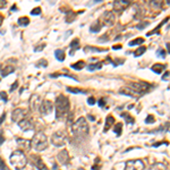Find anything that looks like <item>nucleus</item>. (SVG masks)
Listing matches in <instances>:
<instances>
[{
	"label": "nucleus",
	"mask_w": 170,
	"mask_h": 170,
	"mask_svg": "<svg viewBox=\"0 0 170 170\" xmlns=\"http://www.w3.org/2000/svg\"><path fill=\"white\" fill-rule=\"evenodd\" d=\"M10 163L16 170H22L27 165V158L22 150H16L10 156Z\"/></svg>",
	"instance_id": "1"
},
{
	"label": "nucleus",
	"mask_w": 170,
	"mask_h": 170,
	"mask_svg": "<svg viewBox=\"0 0 170 170\" xmlns=\"http://www.w3.org/2000/svg\"><path fill=\"white\" fill-rule=\"evenodd\" d=\"M69 101L65 95H59L56 99V118L60 119L64 116H66V113L69 110Z\"/></svg>",
	"instance_id": "2"
},
{
	"label": "nucleus",
	"mask_w": 170,
	"mask_h": 170,
	"mask_svg": "<svg viewBox=\"0 0 170 170\" xmlns=\"http://www.w3.org/2000/svg\"><path fill=\"white\" fill-rule=\"evenodd\" d=\"M89 131H90V127H89V124H87L84 117H80V118L77 119L74 124V126H73V132L78 137L87 136Z\"/></svg>",
	"instance_id": "3"
},
{
	"label": "nucleus",
	"mask_w": 170,
	"mask_h": 170,
	"mask_svg": "<svg viewBox=\"0 0 170 170\" xmlns=\"http://www.w3.org/2000/svg\"><path fill=\"white\" fill-rule=\"evenodd\" d=\"M31 144L35 151H44L48 147V138L46 136V134L42 132H39L34 135L33 140L31 141Z\"/></svg>",
	"instance_id": "4"
},
{
	"label": "nucleus",
	"mask_w": 170,
	"mask_h": 170,
	"mask_svg": "<svg viewBox=\"0 0 170 170\" xmlns=\"http://www.w3.org/2000/svg\"><path fill=\"white\" fill-rule=\"evenodd\" d=\"M128 87L134 91L138 96H141L142 94L146 93L147 90L151 87V85L145 83V82H137V83H131L128 85Z\"/></svg>",
	"instance_id": "5"
},
{
	"label": "nucleus",
	"mask_w": 170,
	"mask_h": 170,
	"mask_svg": "<svg viewBox=\"0 0 170 170\" xmlns=\"http://www.w3.org/2000/svg\"><path fill=\"white\" fill-rule=\"evenodd\" d=\"M51 143L56 146H64L66 144V133L64 131L53 133L51 136Z\"/></svg>",
	"instance_id": "6"
},
{
	"label": "nucleus",
	"mask_w": 170,
	"mask_h": 170,
	"mask_svg": "<svg viewBox=\"0 0 170 170\" xmlns=\"http://www.w3.org/2000/svg\"><path fill=\"white\" fill-rule=\"evenodd\" d=\"M145 165L142 160L135 159V160H129L126 162L125 170H144Z\"/></svg>",
	"instance_id": "7"
},
{
	"label": "nucleus",
	"mask_w": 170,
	"mask_h": 170,
	"mask_svg": "<svg viewBox=\"0 0 170 170\" xmlns=\"http://www.w3.org/2000/svg\"><path fill=\"white\" fill-rule=\"evenodd\" d=\"M27 113L28 111L26 109L17 108L15 109L14 111H13V113H11V119H13V121H15V123H18V121H20L22 119H24L27 116Z\"/></svg>",
	"instance_id": "8"
},
{
	"label": "nucleus",
	"mask_w": 170,
	"mask_h": 170,
	"mask_svg": "<svg viewBox=\"0 0 170 170\" xmlns=\"http://www.w3.org/2000/svg\"><path fill=\"white\" fill-rule=\"evenodd\" d=\"M101 22L107 26H112L115 24V15H113L112 11H110V10L105 11L101 17Z\"/></svg>",
	"instance_id": "9"
},
{
	"label": "nucleus",
	"mask_w": 170,
	"mask_h": 170,
	"mask_svg": "<svg viewBox=\"0 0 170 170\" xmlns=\"http://www.w3.org/2000/svg\"><path fill=\"white\" fill-rule=\"evenodd\" d=\"M131 5V2L127 1V0H117V1H115L112 5V8L115 11H117V13H120V11H123L127 8L128 6Z\"/></svg>",
	"instance_id": "10"
},
{
	"label": "nucleus",
	"mask_w": 170,
	"mask_h": 170,
	"mask_svg": "<svg viewBox=\"0 0 170 170\" xmlns=\"http://www.w3.org/2000/svg\"><path fill=\"white\" fill-rule=\"evenodd\" d=\"M18 126L24 132H26V131H33L34 129L33 121L28 118H24V119H22L20 121H18Z\"/></svg>",
	"instance_id": "11"
},
{
	"label": "nucleus",
	"mask_w": 170,
	"mask_h": 170,
	"mask_svg": "<svg viewBox=\"0 0 170 170\" xmlns=\"http://www.w3.org/2000/svg\"><path fill=\"white\" fill-rule=\"evenodd\" d=\"M40 112L42 113L43 116H47V115H50L52 111V103L51 101H49V100H46V101H43L41 102V105H40Z\"/></svg>",
	"instance_id": "12"
},
{
	"label": "nucleus",
	"mask_w": 170,
	"mask_h": 170,
	"mask_svg": "<svg viewBox=\"0 0 170 170\" xmlns=\"http://www.w3.org/2000/svg\"><path fill=\"white\" fill-rule=\"evenodd\" d=\"M40 96L36 94H33L30 99V108L32 109L33 111H39L40 105H41V101H40Z\"/></svg>",
	"instance_id": "13"
},
{
	"label": "nucleus",
	"mask_w": 170,
	"mask_h": 170,
	"mask_svg": "<svg viewBox=\"0 0 170 170\" xmlns=\"http://www.w3.org/2000/svg\"><path fill=\"white\" fill-rule=\"evenodd\" d=\"M58 161L61 163V165H67L69 162V156H68V152L66 150H62L58 153V156H57Z\"/></svg>",
	"instance_id": "14"
},
{
	"label": "nucleus",
	"mask_w": 170,
	"mask_h": 170,
	"mask_svg": "<svg viewBox=\"0 0 170 170\" xmlns=\"http://www.w3.org/2000/svg\"><path fill=\"white\" fill-rule=\"evenodd\" d=\"M32 159H33V163L35 165V167L38 168L39 170H48L47 165H44V162L42 161V159L38 156H32Z\"/></svg>",
	"instance_id": "15"
},
{
	"label": "nucleus",
	"mask_w": 170,
	"mask_h": 170,
	"mask_svg": "<svg viewBox=\"0 0 170 170\" xmlns=\"http://www.w3.org/2000/svg\"><path fill=\"white\" fill-rule=\"evenodd\" d=\"M17 143H18V145L22 147V151H30V149L32 146V144H31V141H28V140H24V138H17Z\"/></svg>",
	"instance_id": "16"
},
{
	"label": "nucleus",
	"mask_w": 170,
	"mask_h": 170,
	"mask_svg": "<svg viewBox=\"0 0 170 170\" xmlns=\"http://www.w3.org/2000/svg\"><path fill=\"white\" fill-rule=\"evenodd\" d=\"M119 93H120V94H124V95H128V96H131V98H138V95H137L133 90H131L128 86L120 89V90H119Z\"/></svg>",
	"instance_id": "17"
},
{
	"label": "nucleus",
	"mask_w": 170,
	"mask_h": 170,
	"mask_svg": "<svg viewBox=\"0 0 170 170\" xmlns=\"http://www.w3.org/2000/svg\"><path fill=\"white\" fill-rule=\"evenodd\" d=\"M113 124H115V118H113L111 115H109L107 119H105V125H104V132H108L109 129L111 128Z\"/></svg>",
	"instance_id": "18"
},
{
	"label": "nucleus",
	"mask_w": 170,
	"mask_h": 170,
	"mask_svg": "<svg viewBox=\"0 0 170 170\" xmlns=\"http://www.w3.org/2000/svg\"><path fill=\"white\" fill-rule=\"evenodd\" d=\"M14 71H15V68L11 66V65H7L5 68L1 69V76H2V77H6V76H8L9 74H11Z\"/></svg>",
	"instance_id": "19"
},
{
	"label": "nucleus",
	"mask_w": 170,
	"mask_h": 170,
	"mask_svg": "<svg viewBox=\"0 0 170 170\" xmlns=\"http://www.w3.org/2000/svg\"><path fill=\"white\" fill-rule=\"evenodd\" d=\"M80 48V40L78 39H74L71 43V55H74V52Z\"/></svg>",
	"instance_id": "20"
},
{
	"label": "nucleus",
	"mask_w": 170,
	"mask_h": 170,
	"mask_svg": "<svg viewBox=\"0 0 170 170\" xmlns=\"http://www.w3.org/2000/svg\"><path fill=\"white\" fill-rule=\"evenodd\" d=\"M102 66H103V62L102 61H99V62H96V64H92V65H89V66H87V71H98V69H101Z\"/></svg>",
	"instance_id": "21"
},
{
	"label": "nucleus",
	"mask_w": 170,
	"mask_h": 170,
	"mask_svg": "<svg viewBox=\"0 0 170 170\" xmlns=\"http://www.w3.org/2000/svg\"><path fill=\"white\" fill-rule=\"evenodd\" d=\"M55 55H56L57 60H59V61H64L65 60V52L61 49H57L55 51Z\"/></svg>",
	"instance_id": "22"
},
{
	"label": "nucleus",
	"mask_w": 170,
	"mask_h": 170,
	"mask_svg": "<svg viewBox=\"0 0 170 170\" xmlns=\"http://www.w3.org/2000/svg\"><path fill=\"white\" fill-rule=\"evenodd\" d=\"M165 68V65H162V64H156V65H153V66H152L151 69H152V71H154L156 74H160L161 71H163Z\"/></svg>",
	"instance_id": "23"
},
{
	"label": "nucleus",
	"mask_w": 170,
	"mask_h": 170,
	"mask_svg": "<svg viewBox=\"0 0 170 170\" xmlns=\"http://www.w3.org/2000/svg\"><path fill=\"white\" fill-rule=\"evenodd\" d=\"M84 65H85V62L83 61V60H80V61L73 64L71 67L73 68V69H75V71H80V69H83V68H84Z\"/></svg>",
	"instance_id": "24"
},
{
	"label": "nucleus",
	"mask_w": 170,
	"mask_h": 170,
	"mask_svg": "<svg viewBox=\"0 0 170 170\" xmlns=\"http://www.w3.org/2000/svg\"><path fill=\"white\" fill-rule=\"evenodd\" d=\"M100 30H101V22H100V20H96V22L91 26V32L96 33V32H99Z\"/></svg>",
	"instance_id": "25"
},
{
	"label": "nucleus",
	"mask_w": 170,
	"mask_h": 170,
	"mask_svg": "<svg viewBox=\"0 0 170 170\" xmlns=\"http://www.w3.org/2000/svg\"><path fill=\"white\" fill-rule=\"evenodd\" d=\"M113 132L116 133L117 136H120V135H121V132H123V125L120 123L116 124V125H115V128H113Z\"/></svg>",
	"instance_id": "26"
},
{
	"label": "nucleus",
	"mask_w": 170,
	"mask_h": 170,
	"mask_svg": "<svg viewBox=\"0 0 170 170\" xmlns=\"http://www.w3.org/2000/svg\"><path fill=\"white\" fill-rule=\"evenodd\" d=\"M121 117H123V118H125V121H126L127 124H131V125H132V124H134V118H133L132 116H129L128 113H126V112L121 113Z\"/></svg>",
	"instance_id": "27"
},
{
	"label": "nucleus",
	"mask_w": 170,
	"mask_h": 170,
	"mask_svg": "<svg viewBox=\"0 0 170 170\" xmlns=\"http://www.w3.org/2000/svg\"><path fill=\"white\" fill-rule=\"evenodd\" d=\"M84 51L85 52H104L105 50L104 49H96V48H93V47H90V46H87V47L84 48Z\"/></svg>",
	"instance_id": "28"
},
{
	"label": "nucleus",
	"mask_w": 170,
	"mask_h": 170,
	"mask_svg": "<svg viewBox=\"0 0 170 170\" xmlns=\"http://www.w3.org/2000/svg\"><path fill=\"white\" fill-rule=\"evenodd\" d=\"M145 51H146V48H145V47H140L138 49H137V50H135V51H134V56L140 57V56H142V55H143V53H144Z\"/></svg>",
	"instance_id": "29"
},
{
	"label": "nucleus",
	"mask_w": 170,
	"mask_h": 170,
	"mask_svg": "<svg viewBox=\"0 0 170 170\" xmlns=\"http://www.w3.org/2000/svg\"><path fill=\"white\" fill-rule=\"evenodd\" d=\"M67 91H68V92H71V93H75V94H78V93H85L84 91L80 90V89H77V87H71V86L67 87Z\"/></svg>",
	"instance_id": "30"
},
{
	"label": "nucleus",
	"mask_w": 170,
	"mask_h": 170,
	"mask_svg": "<svg viewBox=\"0 0 170 170\" xmlns=\"http://www.w3.org/2000/svg\"><path fill=\"white\" fill-rule=\"evenodd\" d=\"M18 24L22 26H27L30 24V19L27 17H20V18H18Z\"/></svg>",
	"instance_id": "31"
},
{
	"label": "nucleus",
	"mask_w": 170,
	"mask_h": 170,
	"mask_svg": "<svg viewBox=\"0 0 170 170\" xmlns=\"http://www.w3.org/2000/svg\"><path fill=\"white\" fill-rule=\"evenodd\" d=\"M144 42V39H135V40H133V41H131L129 42V46L131 47H133V46H138V44H142V43Z\"/></svg>",
	"instance_id": "32"
},
{
	"label": "nucleus",
	"mask_w": 170,
	"mask_h": 170,
	"mask_svg": "<svg viewBox=\"0 0 170 170\" xmlns=\"http://www.w3.org/2000/svg\"><path fill=\"white\" fill-rule=\"evenodd\" d=\"M48 66V61L46 59H41L36 62V67H47Z\"/></svg>",
	"instance_id": "33"
},
{
	"label": "nucleus",
	"mask_w": 170,
	"mask_h": 170,
	"mask_svg": "<svg viewBox=\"0 0 170 170\" xmlns=\"http://www.w3.org/2000/svg\"><path fill=\"white\" fill-rule=\"evenodd\" d=\"M74 16H75V14H74L73 11H68V17L66 18L67 23H71V22L74 20Z\"/></svg>",
	"instance_id": "34"
},
{
	"label": "nucleus",
	"mask_w": 170,
	"mask_h": 170,
	"mask_svg": "<svg viewBox=\"0 0 170 170\" xmlns=\"http://www.w3.org/2000/svg\"><path fill=\"white\" fill-rule=\"evenodd\" d=\"M0 99L2 100L4 102H7V101H8V96H7V93H6L5 91H1V92H0Z\"/></svg>",
	"instance_id": "35"
},
{
	"label": "nucleus",
	"mask_w": 170,
	"mask_h": 170,
	"mask_svg": "<svg viewBox=\"0 0 170 170\" xmlns=\"http://www.w3.org/2000/svg\"><path fill=\"white\" fill-rule=\"evenodd\" d=\"M156 121V119H154V117L152 116V115H149L146 117V120H145V123L146 124H153Z\"/></svg>",
	"instance_id": "36"
},
{
	"label": "nucleus",
	"mask_w": 170,
	"mask_h": 170,
	"mask_svg": "<svg viewBox=\"0 0 170 170\" xmlns=\"http://www.w3.org/2000/svg\"><path fill=\"white\" fill-rule=\"evenodd\" d=\"M40 14H41V8H40V7H36V8H34V9L31 11V15H34V16H35V15H40Z\"/></svg>",
	"instance_id": "37"
},
{
	"label": "nucleus",
	"mask_w": 170,
	"mask_h": 170,
	"mask_svg": "<svg viewBox=\"0 0 170 170\" xmlns=\"http://www.w3.org/2000/svg\"><path fill=\"white\" fill-rule=\"evenodd\" d=\"M0 170H8L7 169V165H5V161L2 160L1 158H0Z\"/></svg>",
	"instance_id": "38"
},
{
	"label": "nucleus",
	"mask_w": 170,
	"mask_h": 170,
	"mask_svg": "<svg viewBox=\"0 0 170 170\" xmlns=\"http://www.w3.org/2000/svg\"><path fill=\"white\" fill-rule=\"evenodd\" d=\"M158 55H159L161 58H165V51L163 49H159V50H158Z\"/></svg>",
	"instance_id": "39"
},
{
	"label": "nucleus",
	"mask_w": 170,
	"mask_h": 170,
	"mask_svg": "<svg viewBox=\"0 0 170 170\" xmlns=\"http://www.w3.org/2000/svg\"><path fill=\"white\" fill-rule=\"evenodd\" d=\"M150 5L153 6V7H156V8H159L161 6V1H158V2H156V1H151L150 2Z\"/></svg>",
	"instance_id": "40"
},
{
	"label": "nucleus",
	"mask_w": 170,
	"mask_h": 170,
	"mask_svg": "<svg viewBox=\"0 0 170 170\" xmlns=\"http://www.w3.org/2000/svg\"><path fill=\"white\" fill-rule=\"evenodd\" d=\"M87 103L90 104V105H93V104H95V99L93 98V96H90V98L87 99Z\"/></svg>",
	"instance_id": "41"
},
{
	"label": "nucleus",
	"mask_w": 170,
	"mask_h": 170,
	"mask_svg": "<svg viewBox=\"0 0 170 170\" xmlns=\"http://www.w3.org/2000/svg\"><path fill=\"white\" fill-rule=\"evenodd\" d=\"M17 86H18V82L16 80V82H15L14 84H13V85H11V86H10V92H13V91L16 90V89H17Z\"/></svg>",
	"instance_id": "42"
},
{
	"label": "nucleus",
	"mask_w": 170,
	"mask_h": 170,
	"mask_svg": "<svg viewBox=\"0 0 170 170\" xmlns=\"http://www.w3.org/2000/svg\"><path fill=\"white\" fill-rule=\"evenodd\" d=\"M162 80H169V71H167L165 75L162 76Z\"/></svg>",
	"instance_id": "43"
},
{
	"label": "nucleus",
	"mask_w": 170,
	"mask_h": 170,
	"mask_svg": "<svg viewBox=\"0 0 170 170\" xmlns=\"http://www.w3.org/2000/svg\"><path fill=\"white\" fill-rule=\"evenodd\" d=\"M5 142V137L2 135V133L0 132V145H2V143Z\"/></svg>",
	"instance_id": "44"
},
{
	"label": "nucleus",
	"mask_w": 170,
	"mask_h": 170,
	"mask_svg": "<svg viewBox=\"0 0 170 170\" xmlns=\"http://www.w3.org/2000/svg\"><path fill=\"white\" fill-rule=\"evenodd\" d=\"M5 118H6V113H2V115L0 116V125H1V124L4 123V120H5Z\"/></svg>",
	"instance_id": "45"
},
{
	"label": "nucleus",
	"mask_w": 170,
	"mask_h": 170,
	"mask_svg": "<svg viewBox=\"0 0 170 170\" xmlns=\"http://www.w3.org/2000/svg\"><path fill=\"white\" fill-rule=\"evenodd\" d=\"M6 5H7V1H1V0H0V9L6 7Z\"/></svg>",
	"instance_id": "46"
},
{
	"label": "nucleus",
	"mask_w": 170,
	"mask_h": 170,
	"mask_svg": "<svg viewBox=\"0 0 170 170\" xmlns=\"http://www.w3.org/2000/svg\"><path fill=\"white\" fill-rule=\"evenodd\" d=\"M104 104H105V102H104V100L103 99H100L99 100V105L102 108V107H104Z\"/></svg>",
	"instance_id": "47"
},
{
	"label": "nucleus",
	"mask_w": 170,
	"mask_h": 170,
	"mask_svg": "<svg viewBox=\"0 0 170 170\" xmlns=\"http://www.w3.org/2000/svg\"><path fill=\"white\" fill-rule=\"evenodd\" d=\"M44 47H46V46H44V44H42V46H41L40 48H35L34 50H35V51H41V50H43V49H44Z\"/></svg>",
	"instance_id": "48"
},
{
	"label": "nucleus",
	"mask_w": 170,
	"mask_h": 170,
	"mask_svg": "<svg viewBox=\"0 0 170 170\" xmlns=\"http://www.w3.org/2000/svg\"><path fill=\"white\" fill-rule=\"evenodd\" d=\"M113 49H115V50H118V49H121V46H119V44H117V46H115V47H113Z\"/></svg>",
	"instance_id": "49"
},
{
	"label": "nucleus",
	"mask_w": 170,
	"mask_h": 170,
	"mask_svg": "<svg viewBox=\"0 0 170 170\" xmlns=\"http://www.w3.org/2000/svg\"><path fill=\"white\" fill-rule=\"evenodd\" d=\"M87 117H89V118H90V120H92V121H94V120H95V119H94V117H92L91 115H89Z\"/></svg>",
	"instance_id": "50"
},
{
	"label": "nucleus",
	"mask_w": 170,
	"mask_h": 170,
	"mask_svg": "<svg viewBox=\"0 0 170 170\" xmlns=\"http://www.w3.org/2000/svg\"><path fill=\"white\" fill-rule=\"evenodd\" d=\"M2 20H4V17H2V16H0V24L2 23Z\"/></svg>",
	"instance_id": "51"
},
{
	"label": "nucleus",
	"mask_w": 170,
	"mask_h": 170,
	"mask_svg": "<svg viewBox=\"0 0 170 170\" xmlns=\"http://www.w3.org/2000/svg\"><path fill=\"white\" fill-rule=\"evenodd\" d=\"M78 170H85V169H83V168H78Z\"/></svg>",
	"instance_id": "52"
},
{
	"label": "nucleus",
	"mask_w": 170,
	"mask_h": 170,
	"mask_svg": "<svg viewBox=\"0 0 170 170\" xmlns=\"http://www.w3.org/2000/svg\"><path fill=\"white\" fill-rule=\"evenodd\" d=\"M0 71H1V65H0Z\"/></svg>",
	"instance_id": "53"
}]
</instances>
